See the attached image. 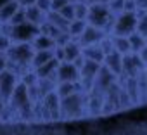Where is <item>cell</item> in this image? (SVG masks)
<instances>
[{
	"instance_id": "obj_1",
	"label": "cell",
	"mask_w": 147,
	"mask_h": 135,
	"mask_svg": "<svg viewBox=\"0 0 147 135\" xmlns=\"http://www.w3.org/2000/svg\"><path fill=\"white\" fill-rule=\"evenodd\" d=\"M0 135H147V119H94L55 125H0Z\"/></svg>"
}]
</instances>
